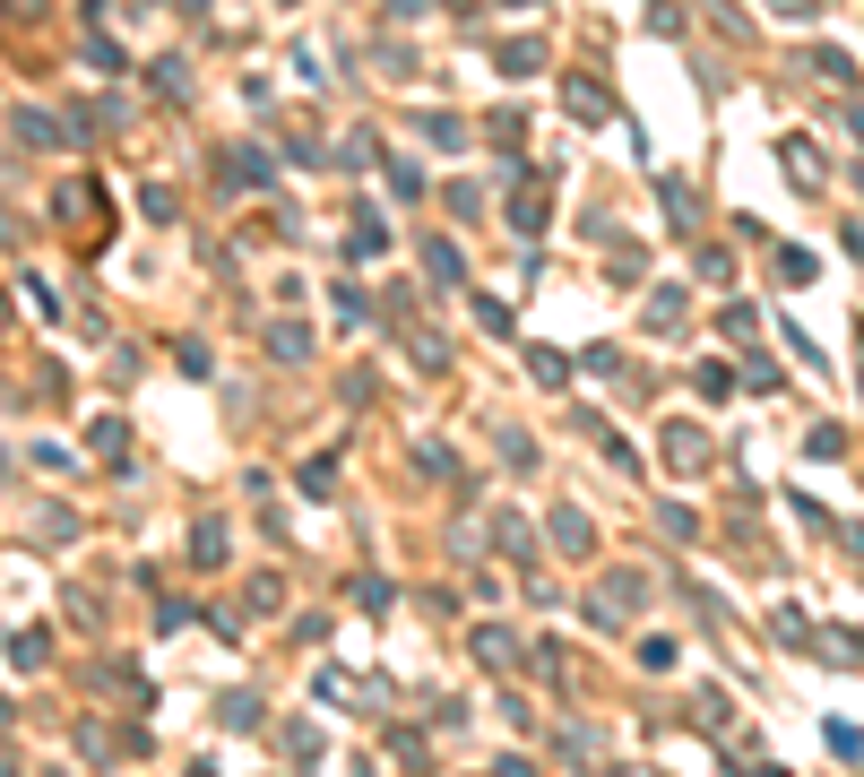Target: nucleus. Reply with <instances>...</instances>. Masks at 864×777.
I'll use <instances>...</instances> for the list:
<instances>
[]
</instances>
